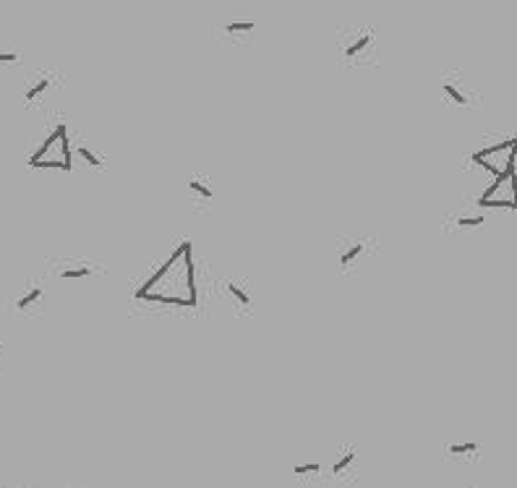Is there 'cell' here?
<instances>
[{
	"label": "cell",
	"mask_w": 517,
	"mask_h": 488,
	"mask_svg": "<svg viewBox=\"0 0 517 488\" xmlns=\"http://www.w3.org/2000/svg\"><path fill=\"white\" fill-rule=\"evenodd\" d=\"M79 154H81V157H84V159H87V162H89L92 167H100V165H102V162H100V159L94 157V154H92V152H89V149H87V146H81V149H79Z\"/></svg>",
	"instance_id": "obj_8"
},
{
	"label": "cell",
	"mask_w": 517,
	"mask_h": 488,
	"mask_svg": "<svg viewBox=\"0 0 517 488\" xmlns=\"http://www.w3.org/2000/svg\"><path fill=\"white\" fill-rule=\"evenodd\" d=\"M444 92L450 94V97H452V100H455V102H457V105H465V97H463V94H460V92H457V89H455L452 84H444Z\"/></svg>",
	"instance_id": "obj_10"
},
{
	"label": "cell",
	"mask_w": 517,
	"mask_h": 488,
	"mask_svg": "<svg viewBox=\"0 0 517 488\" xmlns=\"http://www.w3.org/2000/svg\"><path fill=\"white\" fill-rule=\"evenodd\" d=\"M358 253H360V246H353V248H350V251H347V253L343 256V259H340V262H343V266L350 264V262H353V259H356Z\"/></svg>",
	"instance_id": "obj_13"
},
{
	"label": "cell",
	"mask_w": 517,
	"mask_h": 488,
	"mask_svg": "<svg viewBox=\"0 0 517 488\" xmlns=\"http://www.w3.org/2000/svg\"><path fill=\"white\" fill-rule=\"evenodd\" d=\"M47 86H50V79H42V81H37V84H34L32 89H27V102H32V100H37V97H40V94L45 92Z\"/></svg>",
	"instance_id": "obj_2"
},
{
	"label": "cell",
	"mask_w": 517,
	"mask_h": 488,
	"mask_svg": "<svg viewBox=\"0 0 517 488\" xmlns=\"http://www.w3.org/2000/svg\"><path fill=\"white\" fill-rule=\"evenodd\" d=\"M40 298H42V290H40V288H32V290H29L27 295H24V298H19V301H16V308H19V311H27L29 305L37 303Z\"/></svg>",
	"instance_id": "obj_1"
},
{
	"label": "cell",
	"mask_w": 517,
	"mask_h": 488,
	"mask_svg": "<svg viewBox=\"0 0 517 488\" xmlns=\"http://www.w3.org/2000/svg\"><path fill=\"white\" fill-rule=\"evenodd\" d=\"M191 191H196V194H199V196H204V198H212V191H209V188H207V185L196 183V181H194V183H191Z\"/></svg>",
	"instance_id": "obj_11"
},
{
	"label": "cell",
	"mask_w": 517,
	"mask_h": 488,
	"mask_svg": "<svg viewBox=\"0 0 517 488\" xmlns=\"http://www.w3.org/2000/svg\"><path fill=\"white\" fill-rule=\"evenodd\" d=\"M0 63H19V55H16V53H0Z\"/></svg>",
	"instance_id": "obj_16"
},
{
	"label": "cell",
	"mask_w": 517,
	"mask_h": 488,
	"mask_svg": "<svg viewBox=\"0 0 517 488\" xmlns=\"http://www.w3.org/2000/svg\"><path fill=\"white\" fill-rule=\"evenodd\" d=\"M89 275V266H84V269H71V272H63V277L66 279H79V277H87Z\"/></svg>",
	"instance_id": "obj_9"
},
{
	"label": "cell",
	"mask_w": 517,
	"mask_h": 488,
	"mask_svg": "<svg viewBox=\"0 0 517 488\" xmlns=\"http://www.w3.org/2000/svg\"><path fill=\"white\" fill-rule=\"evenodd\" d=\"M476 449H478V444L470 441V444H452L450 452L452 454H465V452H476Z\"/></svg>",
	"instance_id": "obj_7"
},
{
	"label": "cell",
	"mask_w": 517,
	"mask_h": 488,
	"mask_svg": "<svg viewBox=\"0 0 517 488\" xmlns=\"http://www.w3.org/2000/svg\"><path fill=\"white\" fill-rule=\"evenodd\" d=\"M478 207H509V209H515V204H512V201H507V198H499V201H491V198H478Z\"/></svg>",
	"instance_id": "obj_3"
},
{
	"label": "cell",
	"mask_w": 517,
	"mask_h": 488,
	"mask_svg": "<svg viewBox=\"0 0 517 488\" xmlns=\"http://www.w3.org/2000/svg\"><path fill=\"white\" fill-rule=\"evenodd\" d=\"M253 29V21H233V24H227V32L233 34V32H251Z\"/></svg>",
	"instance_id": "obj_5"
},
{
	"label": "cell",
	"mask_w": 517,
	"mask_h": 488,
	"mask_svg": "<svg viewBox=\"0 0 517 488\" xmlns=\"http://www.w3.org/2000/svg\"><path fill=\"white\" fill-rule=\"evenodd\" d=\"M230 292H233V295H235V298H238V301H240V303H243V305H249V303H251V298H249L246 292L240 290V288H235V285H230Z\"/></svg>",
	"instance_id": "obj_12"
},
{
	"label": "cell",
	"mask_w": 517,
	"mask_h": 488,
	"mask_svg": "<svg viewBox=\"0 0 517 488\" xmlns=\"http://www.w3.org/2000/svg\"><path fill=\"white\" fill-rule=\"evenodd\" d=\"M319 465H314V462H308V465H298L295 467V475H306V473H317Z\"/></svg>",
	"instance_id": "obj_14"
},
{
	"label": "cell",
	"mask_w": 517,
	"mask_h": 488,
	"mask_svg": "<svg viewBox=\"0 0 517 488\" xmlns=\"http://www.w3.org/2000/svg\"><path fill=\"white\" fill-rule=\"evenodd\" d=\"M457 224H463V227H476V224H483V217H463Z\"/></svg>",
	"instance_id": "obj_15"
},
{
	"label": "cell",
	"mask_w": 517,
	"mask_h": 488,
	"mask_svg": "<svg viewBox=\"0 0 517 488\" xmlns=\"http://www.w3.org/2000/svg\"><path fill=\"white\" fill-rule=\"evenodd\" d=\"M366 45H369V37H360L358 42H353V45H350V47L345 50V55H347V58H353V55H356V53H360V50H363Z\"/></svg>",
	"instance_id": "obj_6"
},
{
	"label": "cell",
	"mask_w": 517,
	"mask_h": 488,
	"mask_svg": "<svg viewBox=\"0 0 517 488\" xmlns=\"http://www.w3.org/2000/svg\"><path fill=\"white\" fill-rule=\"evenodd\" d=\"M353 460H356V454H353V452H350V454H345L343 460H340L337 465H334V467H332V473L340 475V473L345 470V467H350V465H353Z\"/></svg>",
	"instance_id": "obj_4"
}]
</instances>
